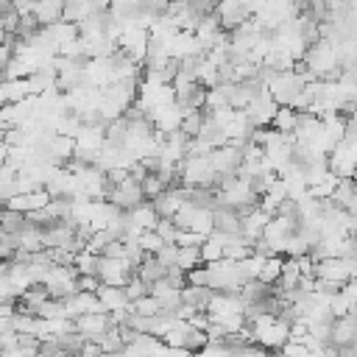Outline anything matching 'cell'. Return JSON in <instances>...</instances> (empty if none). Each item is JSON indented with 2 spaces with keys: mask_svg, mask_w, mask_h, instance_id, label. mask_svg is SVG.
<instances>
[{
  "mask_svg": "<svg viewBox=\"0 0 357 357\" xmlns=\"http://www.w3.org/2000/svg\"><path fill=\"white\" fill-rule=\"evenodd\" d=\"M279 351L287 354V357H310V349H307L301 340H284V343L279 346Z\"/></svg>",
  "mask_w": 357,
  "mask_h": 357,
  "instance_id": "32",
  "label": "cell"
},
{
  "mask_svg": "<svg viewBox=\"0 0 357 357\" xmlns=\"http://www.w3.org/2000/svg\"><path fill=\"white\" fill-rule=\"evenodd\" d=\"M220 248H223V257H229V259H243L245 254H251V243L243 234H226Z\"/></svg>",
  "mask_w": 357,
  "mask_h": 357,
  "instance_id": "19",
  "label": "cell"
},
{
  "mask_svg": "<svg viewBox=\"0 0 357 357\" xmlns=\"http://www.w3.org/2000/svg\"><path fill=\"white\" fill-rule=\"evenodd\" d=\"M332 201L349 212H357V192H354V178H337L335 190H332Z\"/></svg>",
  "mask_w": 357,
  "mask_h": 357,
  "instance_id": "16",
  "label": "cell"
},
{
  "mask_svg": "<svg viewBox=\"0 0 357 357\" xmlns=\"http://www.w3.org/2000/svg\"><path fill=\"white\" fill-rule=\"evenodd\" d=\"M22 226H25V215L17 212V209H11V206H6V204H0V231L14 234V231H20Z\"/></svg>",
  "mask_w": 357,
  "mask_h": 357,
  "instance_id": "23",
  "label": "cell"
},
{
  "mask_svg": "<svg viewBox=\"0 0 357 357\" xmlns=\"http://www.w3.org/2000/svg\"><path fill=\"white\" fill-rule=\"evenodd\" d=\"M95 276H98L103 284H117V287H123V284L134 276V265H131L128 257H106V254H100V257H98V271H95Z\"/></svg>",
  "mask_w": 357,
  "mask_h": 357,
  "instance_id": "5",
  "label": "cell"
},
{
  "mask_svg": "<svg viewBox=\"0 0 357 357\" xmlns=\"http://www.w3.org/2000/svg\"><path fill=\"white\" fill-rule=\"evenodd\" d=\"M201 265V257H198V245H178V254H176V268L181 271H190Z\"/></svg>",
  "mask_w": 357,
  "mask_h": 357,
  "instance_id": "26",
  "label": "cell"
},
{
  "mask_svg": "<svg viewBox=\"0 0 357 357\" xmlns=\"http://www.w3.org/2000/svg\"><path fill=\"white\" fill-rule=\"evenodd\" d=\"M176 254H178V245H176V243H162V248H159L153 257L159 259V265L170 268V265H176Z\"/></svg>",
  "mask_w": 357,
  "mask_h": 357,
  "instance_id": "31",
  "label": "cell"
},
{
  "mask_svg": "<svg viewBox=\"0 0 357 357\" xmlns=\"http://www.w3.org/2000/svg\"><path fill=\"white\" fill-rule=\"evenodd\" d=\"M47 201H50V192H47L45 187H36V190H28V192H14V195L6 201V206H11V209L28 215V212L45 206Z\"/></svg>",
  "mask_w": 357,
  "mask_h": 357,
  "instance_id": "13",
  "label": "cell"
},
{
  "mask_svg": "<svg viewBox=\"0 0 357 357\" xmlns=\"http://www.w3.org/2000/svg\"><path fill=\"white\" fill-rule=\"evenodd\" d=\"M98 257H100V254H92V251H86V248L75 251V257H73L75 273H95V271H98Z\"/></svg>",
  "mask_w": 357,
  "mask_h": 357,
  "instance_id": "24",
  "label": "cell"
},
{
  "mask_svg": "<svg viewBox=\"0 0 357 357\" xmlns=\"http://www.w3.org/2000/svg\"><path fill=\"white\" fill-rule=\"evenodd\" d=\"M106 198L117 206V209H131L134 204H139L145 195H142V187H139V181L128 173L123 181H117V184H109V192H106Z\"/></svg>",
  "mask_w": 357,
  "mask_h": 357,
  "instance_id": "9",
  "label": "cell"
},
{
  "mask_svg": "<svg viewBox=\"0 0 357 357\" xmlns=\"http://www.w3.org/2000/svg\"><path fill=\"white\" fill-rule=\"evenodd\" d=\"M131 310H134L137 315H156V312H162L159 301H156L151 293H142V296H137V298L131 301Z\"/></svg>",
  "mask_w": 357,
  "mask_h": 357,
  "instance_id": "27",
  "label": "cell"
},
{
  "mask_svg": "<svg viewBox=\"0 0 357 357\" xmlns=\"http://www.w3.org/2000/svg\"><path fill=\"white\" fill-rule=\"evenodd\" d=\"M206 156H209V165H212L215 176H223V173H237L240 159H243L240 148H237V145H229V142H223V145L212 148Z\"/></svg>",
  "mask_w": 357,
  "mask_h": 357,
  "instance_id": "10",
  "label": "cell"
},
{
  "mask_svg": "<svg viewBox=\"0 0 357 357\" xmlns=\"http://www.w3.org/2000/svg\"><path fill=\"white\" fill-rule=\"evenodd\" d=\"M0 142H3V128H0Z\"/></svg>",
  "mask_w": 357,
  "mask_h": 357,
  "instance_id": "36",
  "label": "cell"
},
{
  "mask_svg": "<svg viewBox=\"0 0 357 357\" xmlns=\"http://www.w3.org/2000/svg\"><path fill=\"white\" fill-rule=\"evenodd\" d=\"M204 265H206V287H212V290H234L240 284L237 259L220 257V259H212V262H204Z\"/></svg>",
  "mask_w": 357,
  "mask_h": 357,
  "instance_id": "6",
  "label": "cell"
},
{
  "mask_svg": "<svg viewBox=\"0 0 357 357\" xmlns=\"http://www.w3.org/2000/svg\"><path fill=\"white\" fill-rule=\"evenodd\" d=\"M276 106H279V103L271 98L268 86H265V84H259L257 95L243 106V112H245V117H248V123H251L254 128H262V126H271V117H273Z\"/></svg>",
  "mask_w": 357,
  "mask_h": 357,
  "instance_id": "7",
  "label": "cell"
},
{
  "mask_svg": "<svg viewBox=\"0 0 357 357\" xmlns=\"http://www.w3.org/2000/svg\"><path fill=\"white\" fill-rule=\"evenodd\" d=\"M304 3H307V0H298V6H304Z\"/></svg>",
  "mask_w": 357,
  "mask_h": 357,
  "instance_id": "37",
  "label": "cell"
},
{
  "mask_svg": "<svg viewBox=\"0 0 357 357\" xmlns=\"http://www.w3.org/2000/svg\"><path fill=\"white\" fill-rule=\"evenodd\" d=\"M282 259H284V254H268L262 268H259V273H257V279L265 282V284H276V279L282 273Z\"/></svg>",
  "mask_w": 357,
  "mask_h": 357,
  "instance_id": "21",
  "label": "cell"
},
{
  "mask_svg": "<svg viewBox=\"0 0 357 357\" xmlns=\"http://www.w3.org/2000/svg\"><path fill=\"white\" fill-rule=\"evenodd\" d=\"M109 312H81V315H75L73 318V326H75V332L81 335V337H98L100 332H106L109 329Z\"/></svg>",
  "mask_w": 357,
  "mask_h": 357,
  "instance_id": "12",
  "label": "cell"
},
{
  "mask_svg": "<svg viewBox=\"0 0 357 357\" xmlns=\"http://www.w3.org/2000/svg\"><path fill=\"white\" fill-rule=\"evenodd\" d=\"M296 120H298V112H296V109H290V106H276V112H273V117H271V126H273L276 131L293 134Z\"/></svg>",
  "mask_w": 357,
  "mask_h": 357,
  "instance_id": "20",
  "label": "cell"
},
{
  "mask_svg": "<svg viewBox=\"0 0 357 357\" xmlns=\"http://www.w3.org/2000/svg\"><path fill=\"white\" fill-rule=\"evenodd\" d=\"M95 296H98V301L103 304V310H106V312L128 304L126 290H123V287H117V284H103V282H100V284H98V290H95Z\"/></svg>",
  "mask_w": 357,
  "mask_h": 357,
  "instance_id": "17",
  "label": "cell"
},
{
  "mask_svg": "<svg viewBox=\"0 0 357 357\" xmlns=\"http://www.w3.org/2000/svg\"><path fill=\"white\" fill-rule=\"evenodd\" d=\"M176 231H178V226L173 223V218H159V220H156V234H159L165 243H173V240H176Z\"/></svg>",
  "mask_w": 357,
  "mask_h": 357,
  "instance_id": "30",
  "label": "cell"
},
{
  "mask_svg": "<svg viewBox=\"0 0 357 357\" xmlns=\"http://www.w3.org/2000/svg\"><path fill=\"white\" fill-rule=\"evenodd\" d=\"M329 343H332V346L357 343V312H346V315L332 318V326H329Z\"/></svg>",
  "mask_w": 357,
  "mask_h": 357,
  "instance_id": "11",
  "label": "cell"
},
{
  "mask_svg": "<svg viewBox=\"0 0 357 357\" xmlns=\"http://www.w3.org/2000/svg\"><path fill=\"white\" fill-rule=\"evenodd\" d=\"M126 215L139 229H156V220H159V215H156V209H153V204L148 198H142L139 204H134L131 209H126Z\"/></svg>",
  "mask_w": 357,
  "mask_h": 357,
  "instance_id": "15",
  "label": "cell"
},
{
  "mask_svg": "<svg viewBox=\"0 0 357 357\" xmlns=\"http://www.w3.org/2000/svg\"><path fill=\"white\" fill-rule=\"evenodd\" d=\"M198 257H201V262H212V259L223 257V248H220V243L215 237H204L201 245H198Z\"/></svg>",
  "mask_w": 357,
  "mask_h": 357,
  "instance_id": "29",
  "label": "cell"
},
{
  "mask_svg": "<svg viewBox=\"0 0 357 357\" xmlns=\"http://www.w3.org/2000/svg\"><path fill=\"white\" fill-rule=\"evenodd\" d=\"M304 67L315 75V78H335L340 73V61H337V50L335 42L329 39H315L307 45L304 56H301Z\"/></svg>",
  "mask_w": 357,
  "mask_h": 357,
  "instance_id": "2",
  "label": "cell"
},
{
  "mask_svg": "<svg viewBox=\"0 0 357 357\" xmlns=\"http://www.w3.org/2000/svg\"><path fill=\"white\" fill-rule=\"evenodd\" d=\"M145 47H148V28H134V25H126L117 36V50L128 59H134L137 64H142L145 59Z\"/></svg>",
  "mask_w": 357,
  "mask_h": 357,
  "instance_id": "8",
  "label": "cell"
},
{
  "mask_svg": "<svg viewBox=\"0 0 357 357\" xmlns=\"http://www.w3.org/2000/svg\"><path fill=\"white\" fill-rule=\"evenodd\" d=\"M181 201H184V195H181L178 187H165L162 192H156L151 198V204H153V209H156L159 218H173V212L181 206Z\"/></svg>",
  "mask_w": 357,
  "mask_h": 357,
  "instance_id": "14",
  "label": "cell"
},
{
  "mask_svg": "<svg viewBox=\"0 0 357 357\" xmlns=\"http://www.w3.org/2000/svg\"><path fill=\"white\" fill-rule=\"evenodd\" d=\"M139 187H142V195H145V198L151 201V198H153L156 192H162V190H165V187H170V184H165L159 173H153V170H148V173H145V176L139 178Z\"/></svg>",
  "mask_w": 357,
  "mask_h": 357,
  "instance_id": "25",
  "label": "cell"
},
{
  "mask_svg": "<svg viewBox=\"0 0 357 357\" xmlns=\"http://www.w3.org/2000/svg\"><path fill=\"white\" fill-rule=\"evenodd\" d=\"M176 178H181L184 187H212L215 170L209 165L206 153H184V159L176 167Z\"/></svg>",
  "mask_w": 357,
  "mask_h": 357,
  "instance_id": "3",
  "label": "cell"
},
{
  "mask_svg": "<svg viewBox=\"0 0 357 357\" xmlns=\"http://www.w3.org/2000/svg\"><path fill=\"white\" fill-rule=\"evenodd\" d=\"M357 271V259L354 254H343V257H321L312 265V276H315V287L318 290H337L343 282L354 279Z\"/></svg>",
  "mask_w": 357,
  "mask_h": 357,
  "instance_id": "1",
  "label": "cell"
},
{
  "mask_svg": "<svg viewBox=\"0 0 357 357\" xmlns=\"http://www.w3.org/2000/svg\"><path fill=\"white\" fill-rule=\"evenodd\" d=\"M8 103V95H6V78H0V106Z\"/></svg>",
  "mask_w": 357,
  "mask_h": 357,
  "instance_id": "35",
  "label": "cell"
},
{
  "mask_svg": "<svg viewBox=\"0 0 357 357\" xmlns=\"http://www.w3.org/2000/svg\"><path fill=\"white\" fill-rule=\"evenodd\" d=\"M201 240H204V234H198V231H192V229H178L176 231V245H201Z\"/></svg>",
  "mask_w": 357,
  "mask_h": 357,
  "instance_id": "33",
  "label": "cell"
},
{
  "mask_svg": "<svg viewBox=\"0 0 357 357\" xmlns=\"http://www.w3.org/2000/svg\"><path fill=\"white\" fill-rule=\"evenodd\" d=\"M137 243H139V248L145 251V254H156L159 248H162V237L156 234V229H142L139 231V237H137Z\"/></svg>",
  "mask_w": 357,
  "mask_h": 357,
  "instance_id": "28",
  "label": "cell"
},
{
  "mask_svg": "<svg viewBox=\"0 0 357 357\" xmlns=\"http://www.w3.org/2000/svg\"><path fill=\"white\" fill-rule=\"evenodd\" d=\"M123 290H126V296H128V301H134L137 296H142V293H148V287H145V282L139 279V276H131L126 284H123Z\"/></svg>",
  "mask_w": 357,
  "mask_h": 357,
  "instance_id": "34",
  "label": "cell"
},
{
  "mask_svg": "<svg viewBox=\"0 0 357 357\" xmlns=\"http://www.w3.org/2000/svg\"><path fill=\"white\" fill-rule=\"evenodd\" d=\"M209 296H212V287H206V284H184L181 287V301L192 304L195 310H204Z\"/></svg>",
  "mask_w": 357,
  "mask_h": 357,
  "instance_id": "22",
  "label": "cell"
},
{
  "mask_svg": "<svg viewBox=\"0 0 357 357\" xmlns=\"http://www.w3.org/2000/svg\"><path fill=\"white\" fill-rule=\"evenodd\" d=\"M75 276H78V273H75L73 265H56V262H50L39 284L47 290V296L64 298V296L75 293Z\"/></svg>",
  "mask_w": 357,
  "mask_h": 357,
  "instance_id": "4",
  "label": "cell"
},
{
  "mask_svg": "<svg viewBox=\"0 0 357 357\" xmlns=\"http://www.w3.org/2000/svg\"><path fill=\"white\" fill-rule=\"evenodd\" d=\"M61 6H64V0H33L31 14L39 25H47L53 20H61Z\"/></svg>",
  "mask_w": 357,
  "mask_h": 357,
  "instance_id": "18",
  "label": "cell"
}]
</instances>
